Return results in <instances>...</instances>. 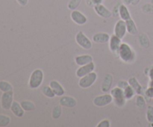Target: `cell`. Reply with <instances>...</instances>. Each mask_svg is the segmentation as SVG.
Segmentation results:
<instances>
[{
	"instance_id": "74e56055",
	"label": "cell",
	"mask_w": 153,
	"mask_h": 127,
	"mask_svg": "<svg viewBox=\"0 0 153 127\" xmlns=\"http://www.w3.org/2000/svg\"><path fill=\"white\" fill-rule=\"evenodd\" d=\"M16 1L19 5L22 6V7L26 6L28 3V0H16Z\"/></svg>"
},
{
	"instance_id": "7402d4cb",
	"label": "cell",
	"mask_w": 153,
	"mask_h": 127,
	"mask_svg": "<svg viewBox=\"0 0 153 127\" xmlns=\"http://www.w3.org/2000/svg\"><path fill=\"white\" fill-rule=\"evenodd\" d=\"M41 91L43 95L46 97H47V98L53 99L54 97H56L53 90L52 89V88L49 85H44V86L42 87Z\"/></svg>"
},
{
	"instance_id": "5bb4252c",
	"label": "cell",
	"mask_w": 153,
	"mask_h": 127,
	"mask_svg": "<svg viewBox=\"0 0 153 127\" xmlns=\"http://www.w3.org/2000/svg\"><path fill=\"white\" fill-rule=\"evenodd\" d=\"M113 76L110 73H108L105 76L101 85V90L103 93H108L110 91L112 86V83H113Z\"/></svg>"
},
{
	"instance_id": "8fae6325",
	"label": "cell",
	"mask_w": 153,
	"mask_h": 127,
	"mask_svg": "<svg viewBox=\"0 0 153 127\" xmlns=\"http://www.w3.org/2000/svg\"><path fill=\"white\" fill-rule=\"evenodd\" d=\"M94 11L96 12V13L99 16L105 18V19L111 18L112 16V15H113V13H112L111 10H110L108 7H106L104 4H102V3L94 5Z\"/></svg>"
},
{
	"instance_id": "277c9868",
	"label": "cell",
	"mask_w": 153,
	"mask_h": 127,
	"mask_svg": "<svg viewBox=\"0 0 153 127\" xmlns=\"http://www.w3.org/2000/svg\"><path fill=\"white\" fill-rule=\"evenodd\" d=\"M97 78H98L97 73L94 71L92 72V73L80 78L79 81V86L82 89H88L95 84L97 80Z\"/></svg>"
},
{
	"instance_id": "e575fe53",
	"label": "cell",
	"mask_w": 153,
	"mask_h": 127,
	"mask_svg": "<svg viewBox=\"0 0 153 127\" xmlns=\"http://www.w3.org/2000/svg\"><path fill=\"white\" fill-rule=\"evenodd\" d=\"M144 96L149 100L153 99V88L152 87H148L147 89L144 91Z\"/></svg>"
},
{
	"instance_id": "4fadbf2b",
	"label": "cell",
	"mask_w": 153,
	"mask_h": 127,
	"mask_svg": "<svg viewBox=\"0 0 153 127\" xmlns=\"http://www.w3.org/2000/svg\"><path fill=\"white\" fill-rule=\"evenodd\" d=\"M59 104L62 107L68 108H73L77 105V100L73 97L70 96H62L59 100Z\"/></svg>"
},
{
	"instance_id": "8d00e7d4",
	"label": "cell",
	"mask_w": 153,
	"mask_h": 127,
	"mask_svg": "<svg viewBox=\"0 0 153 127\" xmlns=\"http://www.w3.org/2000/svg\"><path fill=\"white\" fill-rule=\"evenodd\" d=\"M88 0H86V1H88ZM103 1V0H89V2H88V4L90 6L92 5H96V4H102Z\"/></svg>"
},
{
	"instance_id": "44dd1931",
	"label": "cell",
	"mask_w": 153,
	"mask_h": 127,
	"mask_svg": "<svg viewBox=\"0 0 153 127\" xmlns=\"http://www.w3.org/2000/svg\"><path fill=\"white\" fill-rule=\"evenodd\" d=\"M126 23L127 33L131 34V35H136L137 32H138V31H137V28L135 24V22L131 18L128 20L126 21Z\"/></svg>"
},
{
	"instance_id": "7a4b0ae2",
	"label": "cell",
	"mask_w": 153,
	"mask_h": 127,
	"mask_svg": "<svg viewBox=\"0 0 153 127\" xmlns=\"http://www.w3.org/2000/svg\"><path fill=\"white\" fill-rule=\"evenodd\" d=\"M44 79V73L40 69H36L31 73L28 80V86L31 89H37L41 86Z\"/></svg>"
},
{
	"instance_id": "9c48e42d",
	"label": "cell",
	"mask_w": 153,
	"mask_h": 127,
	"mask_svg": "<svg viewBox=\"0 0 153 127\" xmlns=\"http://www.w3.org/2000/svg\"><path fill=\"white\" fill-rule=\"evenodd\" d=\"M70 18L74 23L79 25H83L88 22L87 16L83 13L78 10H72L71 13H70Z\"/></svg>"
},
{
	"instance_id": "836d02e7",
	"label": "cell",
	"mask_w": 153,
	"mask_h": 127,
	"mask_svg": "<svg viewBox=\"0 0 153 127\" xmlns=\"http://www.w3.org/2000/svg\"><path fill=\"white\" fill-rule=\"evenodd\" d=\"M111 126V121L108 119H104L97 124V127H110Z\"/></svg>"
},
{
	"instance_id": "f35d334b",
	"label": "cell",
	"mask_w": 153,
	"mask_h": 127,
	"mask_svg": "<svg viewBox=\"0 0 153 127\" xmlns=\"http://www.w3.org/2000/svg\"><path fill=\"white\" fill-rule=\"evenodd\" d=\"M133 1H134V0H123V4H126V5H130V4H132Z\"/></svg>"
},
{
	"instance_id": "2e32d148",
	"label": "cell",
	"mask_w": 153,
	"mask_h": 127,
	"mask_svg": "<svg viewBox=\"0 0 153 127\" xmlns=\"http://www.w3.org/2000/svg\"><path fill=\"white\" fill-rule=\"evenodd\" d=\"M111 36L106 32H98L94 34L92 40L96 43H108Z\"/></svg>"
},
{
	"instance_id": "6da1fadb",
	"label": "cell",
	"mask_w": 153,
	"mask_h": 127,
	"mask_svg": "<svg viewBox=\"0 0 153 127\" xmlns=\"http://www.w3.org/2000/svg\"><path fill=\"white\" fill-rule=\"evenodd\" d=\"M117 55L121 61L128 64L134 62L136 58L135 52L133 50L131 46L126 43H122L117 52Z\"/></svg>"
},
{
	"instance_id": "d6a6232c",
	"label": "cell",
	"mask_w": 153,
	"mask_h": 127,
	"mask_svg": "<svg viewBox=\"0 0 153 127\" xmlns=\"http://www.w3.org/2000/svg\"><path fill=\"white\" fill-rule=\"evenodd\" d=\"M142 10L146 13H153V4H145L142 7Z\"/></svg>"
},
{
	"instance_id": "30bf717a",
	"label": "cell",
	"mask_w": 153,
	"mask_h": 127,
	"mask_svg": "<svg viewBox=\"0 0 153 127\" xmlns=\"http://www.w3.org/2000/svg\"><path fill=\"white\" fill-rule=\"evenodd\" d=\"M95 68V64H94V62H91L88 64H85V65L80 66V67L77 69V70H76V75L78 78L80 79V78L83 77V76H86V75L94 72Z\"/></svg>"
},
{
	"instance_id": "ba28073f",
	"label": "cell",
	"mask_w": 153,
	"mask_h": 127,
	"mask_svg": "<svg viewBox=\"0 0 153 127\" xmlns=\"http://www.w3.org/2000/svg\"><path fill=\"white\" fill-rule=\"evenodd\" d=\"M13 102V91L4 92L1 97V106L4 110H10Z\"/></svg>"
},
{
	"instance_id": "cb8c5ba5",
	"label": "cell",
	"mask_w": 153,
	"mask_h": 127,
	"mask_svg": "<svg viewBox=\"0 0 153 127\" xmlns=\"http://www.w3.org/2000/svg\"><path fill=\"white\" fill-rule=\"evenodd\" d=\"M123 93L124 96H125V98L127 100H131L133 97H134V95L136 94L135 91L133 89V88L131 86H130L129 85L126 87V88L123 89Z\"/></svg>"
},
{
	"instance_id": "52a82bcc",
	"label": "cell",
	"mask_w": 153,
	"mask_h": 127,
	"mask_svg": "<svg viewBox=\"0 0 153 127\" xmlns=\"http://www.w3.org/2000/svg\"><path fill=\"white\" fill-rule=\"evenodd\" d=\"M127 33L126 23L125 20L123 19H119L116 22L114 28V34L117 36L120 39H123L126 36Z\"/></svg>"
},
{
	"instance_id": "ac0fdd59",
	"label": "cell",
	"mask_w": 153,
	"mask_h": 127,
	"mask_svg": "<svg viewBox=\"0 0 153 127\" xmlns=\"http://www.w3.org/2000/svg\"><path fill=\"white\" fill-rule=\"evenodd\" d=\"M10 110L11 111V112L14 116L19 118L22 117L24 116V114H25V110L22 108L20 103L16 101H14V100H13V103H12Z\"/></svg>"
},
{
	"instance_id": "4dcf8cb0",
	"label": "cell",
	"mask_w": 153,
	"mask_h": 127,
	"mask_svg": "<svg viewBox=\"0 0 153 127\" xmlns=\"http://www.w3.org/2000/svg\"><path fill=\"white\" fill-rule=\"evenodd\" d=\"M146 120L149 123H153V106L148 105L146 108Z\"/></svg>"
},
{
	"instance_id": "7c38bea8",
	"label": "cell",
	"mask_w": 153,
	"mask_h": 127,
	"mask_svg": "<svg viewBox=\"0 0 153 127\" xmlns=\"http://www.w3.org/2000/svg\"><path fill=\"white\" fill-rule=\"evenodd\" d=\"M121 44H122V39L118 37L115 34L111 36L110 40L108 41V46L109 49L112 53L117 55V52L119 51Z\"/></svg>"
},
{
	"instance_id": "f546056e",
	"label": "cell",
	"mask_w": 153,
	"mask_h": 127,
	"mask_svg": "<svg viewBox=\"0 0 153 127\" xmlns=\"http://www.w3.org/2000/svg\"><path fill=\"white\" fill-rule=\"evenodd\" d=\"M10 117L5 114H0V127H6L10 124Z\"/></svg>"
},
{
	"instance_id": "603a6c76",
	"label": "cell",
	"mask_w": 153,
	"mask_h": 127,
	"mask_svg": "<svg viewBox=\"0 0 153 127\" xmlns=\"http://www.w3.org/2000/svg\"><path fill=\"white\" fill-rule=\"evenodd\" d=\"M20 104L22 105V108L25 110V111H32L36 109L35 104L31 101L25 100V101L21 102Z\"/></svg>"
},
{
	"instance_id": "d4e9b609",
	"label": "cell",
	"mask_w": 153,
	"mask_h": 127,
	"mask_svg": "<svg viewBox=\"0 0 153 127\" xmlns=\"http://www.w3.org/2000/svg\"><path fill=\"white\" fill-rule=\"evenodd\" d=\"M135 104L137 107L140 109L145 108L146 105V100L145 97H143L142 94H137L135 99Z\"/></svg>"
},
{
	"instance_id": "ab89813d",
	"label": "cell",
	"mask_w": 153,
	"mask_h": 127,
	"mask_svg": "<svg viewBox=\"0 0 153 127\" xmlns=\"http://www.w3.org/2000/svg\"><path fill=\"white\" fill-rule=\"evenodd\" d=\"M141 1V0H134L132 2V4H131V5L133 6H135V5H137V4H139V2Z\"/></svg>"
},
{
	"instance_id": "60d3db41",
	"label": "cell",
	"mask_w": 153,
	"mask_h": 127,
	"mask_svg": "<svg viewBox=\"0 0 153 127\" xmlns=\"http://www.w3.org/2000/svg\"><path fill=\"white\" fill-rule=\"evenodd\" d=\"M152 3L153 4V0H152Z\"/></svg>"
},
{
	"instance_id": "4316f807",
	"label": "cell",
	"mask_w": 153,
	"mask_h": 127,
	"mask_svg": "<svg viewBox=\"0 0 153 127\" xmlns=\"http://www.w3.org/2000/svg\"><path fill=\"white\" fill-rule=\"evenodd\" d=\"M62 106L61 105H55L52 109V117L54 120H58L61 117V114H62Z\"/></svg>"
},
{
	"instance_id": "5b68a950",
	"label": "cell",
	"mask_w": 153,
	"mask_h": 127,
	"mask_svg": "<svg viewBox=\"0 0 153 127\" xmlns=\"http://www.w3.org/2000/svg\"><path fill=\"white\" fill-rule=\"evenodd\" d=\"M76 42L77 43V44L79 45L80 47H82V49H91L93 46L92 41L85 35V33L82 31H79V32H77V34H76Z\"/></svg>"
},
{
	"instance_id": "1f68e13d",
	"label": "cell",
	"mask_w": 153,
	"mask_h": 127,
	"mask_svg": "<svg viewBox=\"0 0 153 127\" xmlns=\"http://www.w3.org/2000/svg\"><path fill=\"white\" fill-rule=\"evenodd\" d=\"M148 71V73H146L148 76L149 78V82L148 84V87H152L153 88V66H152L149 68L146 69Z\"/></svg>"
},
{
	"instance_id": "ffe728a7",
	"label": "cell",
	"mask_w": 153,
	"mask_h": 127,
	"mask_svg": "<svg viewBox=\"0 0 153 127\" xmlns=\"http://www.w3.org/2000/svg\"><path fill=\"white\" fill-rule=\"evenodd\" d=\"M119 16L121 19L123 20H128L131 18V13H130L127 5L124 4H120L119 6Z\"/></svg>"
},
{
	"instance_id": "3957f363",
	"label": "cell",
	"mask_w": 153,
	"mask_h": 127,
	"mask_svg": "<svg viewBox=\"0 0 153 127\" xmlns=\"http://www.w3.org/2000/svg\"><path fill=\"white\" fill-rule=\"evenodd\" d=\"M110 94L113 97V102L115 105L119 108H122L125 105L127 100L124 96L123 89L117 86L111 90Z\"/></svg>"
},
{
	"instance_id": "f1b7e54d",
	"label": "cell",
	"mask_w": 153,
	"mask_h": 127,
	"mask_svg": "<svg viewBox=\"0 0 153 127\" xmlns=\"http://www.w3.org/2000/svg\"><path fill=\"white\" fill-rule=\"evenodd\" d=\"M82 0H70L67 4V8L70 10H76L80 5Z\"/></svg>"
},
{
	"instance_id": "d590c367",
	"label": "cell",
	"mask_w": 153,
	"mask_h": 127,
	"mask_svg": "<svg viewBox=\"0 0 153 127\" xmlns=\"http://www.w3.org/2000/svg\"><path fill=\"white\" fill-rule=\"evenodd\" d=\"M128 85H129V84H128V82H126V81H124V80L119 81V82L117 83V86L119 87V88H122V89H124V88H126Z\"/></svg>"
},
{
	"instance_id": "d6986e66",
	"label": "cell",
	"mask_w": 153,
	"mask_h": 127,
	"mask_svg": "<svg viewBox=\"0 0 153 127\" xmlns=\"http://www.w3.org/2000/svg\"><path fill=\"white\" fill-rule=\"evenodd\" d=\"M128 84H129L130 86H131L133 88V89L135 91L136 94H142L143 95L144 94V91H143V88L142 87V85L139 83L138 80L136 79L135 77H131L128 80Z\"/></svg>"
},
{
	"instance_id": "e0dca14e",
	"label": "cell",
	"mask_w": 153,
	"mask_h": 127,
	"mask_svg": "<svg viewBox=\"0 0 153 127\" xmlns=\"http://www.w3.org/2000/svg\"><path fill=\"white\" fill-rule=\"evenodd\" d=\"M93 61H94V58L91 55H88V54L80 55L75 57V62L79 67L93 62Z\"/></svg>"
},
{
	"instance_id": "9a60e30c",
	"label": "cell",
	"mask_w": 153,
	"mask_h": 127,
	"mask_svg": "<svg viewBox=\"0 0 153 127\" xmlns=\"http://www.w3.org/2000/svg\"><path fill=\"white\" fill-rule=\"evenodd\" d=\"M49 86L52 88L53 90L54 93H55L56 97H62L65 94V90H64V87L56 80H52L49 82Z\"/></svg>"
},
{
	"instance_id": "83f0119b",
	"label": "cell",
	"mask_w": 153,
	"mask_h": 127,
	"mask_svg": "<svg viewBox=\"0 0 153 127\" xmlns=\"http://www.w3.org/2000/svg\"><path fill=\"white\" fill-rule=\"evenodd\" d=\"M0 91L1 92H8L13 91V86L7 81H0Z\"/></svg>"
},
{
	"instance_id": "484cf974",
	"label": "cell",
	"mask_w": 153,
	"mask_h": 127,
	"mask_svg": "<svg viewBox=\"0 0 153 127\" xmlns=\"http://www.w3.org/2000/svg\"><path fill=\"white\" fill-rule=\"evenodd\" d=\"M139 42H140V44L142 47L144 48H148L150 45V42H149V37H147L146 34L144 33H142L141 34L139 35Z\"/></svg>"
},
{
	"instance_id": "8992f818",
	"label": "cell",
	"mask_w": 153,
	"mask_h": 127,
	"mask_svg": "<svg viewBox=\"0 0 153 127\" xmlns=\"http://www.w3.org/2000/svg\"><path fill=\"white\" fill-rule=\"evenodd\" d=\"M113 102V97L111 95V94H102V95L97 96L93 100V103L97 107H105L108 105Z\"/></svg>"
}]
</instances>
